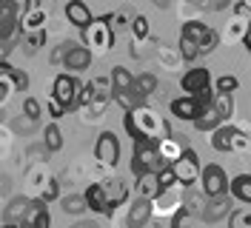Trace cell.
<instances>
[{
    "mask_svg": "<svg viewBox=\"0 0 251 228\" xmlns=\"http://www.w3.org/2000/svg\"><path fill=\"white\" fill-rule=\"evenodd\" d=\"M208 86H211V72H208V69H200V66H197V69H188L186 75L180 77V89L186 91V94H191V97H194L197 91L208 89Z\"/></svg>",
    "mask_w": 251,
    "mask_h": 228,
    "instance_id": "obj_16",
    "label": "cell"
},
{
    "mask_svg": "<svg viewBox=\"0 0 251 228\" xmlns=\"http://www.w3.org/2000/svg\"><path fill=\"white\" fill-rule=\"evenodd\" d=\"M20 15L12 0H0V40H20Z\"/></svg>",
    "mask_w": 251,
    "mask_h": 228,
    "instance_id": "obj_11",
    "label": "cell"
},
{
    "mask_svg": "<svg viewBox=\"0 0 251 228\" xmlns=\"http://www.w3.org/2000/svg\"><path fill=\"white\" fill-rule=\"evenodd\" d=\"M163 168H169V163L160 157L157 143L134 140V149H131V174L140 177V174H146V171H163Z\"/></svg>",
    "mask_w": 251,
    "mask_h": 228,
    "instance_id": "obj_4",
    "label": "cell"
},
{
    "mask_svg": "<svg viewBox=\"0 0 251 228\" xmlns=\"http://www.w3.org/2000/svg\"><path fill=\"white\" fill-rule=\"evenodd\" d=\"M100 185H103V194L109 203V217H114V211L128 200V185L120 177H106V180H100Z\"/></svg>",
    "mask_w": 251,
    "mask_h": 228,
    "instance_id": "obj_12",
    "label": "cell"
},
{
    "mask_svg": "<svg viewBox=\"0 0 251 228\" xmlns=\"http://www.w3.org/2000/svg\"><path fill=\"white\" fill-rule=\"evenodd\" d=\"M249 29H251L249 20H243V17L231 15V20L226 23V31H223V37H226V40H231V43H234V40H240V43H243V37H246V31H249Z\"/></svg>",
    "mask_w": 251,
    "mask_h": 228,
    "instance_id": "obj_30",
    "label": "cell"
},
{
    "mask_svg": "<svg viewBox=\"0 0 251 228\" xmlns=\"http://www.w3.org/2000/svg\"><path fill=\"white\" fill-rule=\"evenodd\" d=\"M128 31H131V40H149V37H151V23H149V17L146 15H134L131 17Z\"/></svg>",
    "mask_w": 251,
    "mask_h": 228,
    "instance_id": "obj_35",
    "label": "cell"
},
{
    "mask_svg": "<svg viewBox=\"0 0 251 228\" xmlns=\"http://www.w3.org/2000/svg\"><path fill=\"white\" fill-rule=\"evenodd\" d=\"M109 17V26H111V31H114V34H120V31L123 29H128V26H131V17H128V12H126V9H120V12H111V15H106Z\"/></svg>",
    "mask_w": 251,
    "mask_h": 228,
    "instance_id": "obj_39",
    "label": "cell"
},
{
    "mask_svg": "<svg viewBox=\"0 0 251 228\" xmlns=\"http://www.w3.org/2000/svg\"><path fill=\"white\" fill-rule=\"evenodd\" d=\"M123 128L131 140H149V143H160L166 137H172V126L169 120L151 106H137L123 117Z\"/></svg>",
    "mask_w": 251,
    "mask_h": 228,
    "instance_id": "obj_1",
    "label": "cell"
},
{
    "mask_svg": "<svg viewBox=\"0 0 251 228\" xmlns=\"http://www.w3.org/2000/svg\"><path fill=\"white\" fill-rule=\"evenodd\" d=\"M154 220V211H151V200H140L134 197V203L128 205V214H126V228H146Z\"/></svg>",
    "mask_w": 251,
    "mask_h": 228,
    "instance_id": "obj_13",
    "label": "cell"
},
{
    "mask_svg": "<svg viewBox=\"0 0 251 228\" xmlns=\"http://www.w3.org/2000/svg\"><path fill=\"white\" fill-rule=\"evenodd\" d=\"M17 40H0V63L9 60V54H12V49H15Z\"/></svg>",
    "mask_w": 251,
    "mask_h": 228,
    "instance_id": "obj_54",
    "label": "cell"
},
{
    "mask_svg": "<svg viewBox=\"0 0 251 228\" xmlns=\"http://www.w3.org/2000/svg\"><path fill=\"white\" fill-rule=\"evenodd\" d=\"M205 205H208V197L203 194V188H200V191H191V188H186V194H183V208H186L191 217H200V220H203Z\"/></svg>",
    "mask_w": 251,
    "mask_h": 228,
    "instance_id": "obj_25",
    "label": "cell"
},
{
    "mask_svg": "<svg viewBox=\"0 0 251 228\" xmlns=\"http://www.w3.org/2000/svg\"><path fill=\"white\" fill-rule=\"evenodd\" d=\"M160 194H163V188H160L157 171H146V174H140V177H134V197L151 200V203H154Z\"/></svg>",
    "mask_w": 251,
    "mask_h": 228,
    "instance_id": "obj_17",
    "label": "cell"
},
{
    "mask_svg": "<svg viewBox=\"0 0 251 228\" xmlns=\"http://www.w3.org/2000/svg\"><path fill=\"white\" fill-rule=\"evenodd\" d=\"M66 20H69L75 29L83 31L94 20V15H92V9H89L83 0H69V3H66Z\"/></svg>",
    "mask_w": 251,
    "mask_h": 228,
    "instance_id": "obj_19",
    "label": "cell"
},
{
    "mask_svg": "<svg viewBox=\"0 0 251 228\" xmlns=\"http://www.w3.org/2000/svg\"><path fill=\"white\" fill-rule=\"evenodd\" d=\"M46 40H49V31L46 29H40V31H31V34H20V49H23V54L26 57H31V54H37L43 46H46Z\"/></svg>",
    "mask_w": 251,
    "mask_h": 228,
    "instance_id": "obj_26",
    "label": "cell"
},
{
    "mask_svg": "<svg viewBox=\"0 0 251 228\" xmlns=\"http://www.w3.org/2000/svg\"><path fill=\"white\" fill-rule=\"evenodd\" d=\"M226 220L228 228H251V208H234Z\"/></svg>",
    "mask_w": 251,
    "mask_h": 228,
    "instance_id": "obj_38",
    "label": "cell"
},
{
    "mask_svg": "<svg viewBox=\"0 0 251 228\" xmlns=\"http://www.w3.org/2000/svg\"><path fill=\"white\" fill-rule=\"evenodd\" d=\"M169 108H172L174 117H177V120H183V123H194L197 117H200V111H203V106L197 103V97H191V94L174 97L172 103H169Z\"/></svg>",
    "mask_w": 251,
    "mask_h": 228,
    "instance_id": "obj_14",
    "label": "cell"
},
{
    "mask_svg": "<svg viewBox=\"0 0 251 228\" xmlns=\"http://www.w3.org/2000/svg\"><path fill=\"white\" fill-rule=\"evenodd\" d=\"M80 89H83V83L77 80V75L60 72V75L54 77V83H51V97H57L66 108H77Z\"/></svg>",
    "mask_w": 251,
    "mask_h": 228,
    "instance_id": "obj_6",
    "label": "cell"
},
{
    "mask_svg": "<svg viewBox=\"0 0 251 228\" xmlns=\"http://www.w3.org/2000/svg\"><path fill=\"white\" fill-rule=\"evenodd\" d=\"M80 34H83V46L92 51L94 57H106L111 49H114V40H117V34L111 31L109 17H106V15L94 17V20L80 31Z\"/></svg>",
    "mask_w": 251,
    "mask_h": 228,
    "instance_id": "obj_2",
    "label": "cell"
},
{
    "mask_svg": "<svg viewBox=\"0 0 251 228\" xmlns=\"http://www.w3.org/2000/svg\"><path fill=\"white\" fill-rule=\"evenodd\" d=\"M157 60L163 63V66H166L169 72H174V69L180 66V60H183V57H180V51L174 54V51H169L166 46H157Z\"/></svg>",
    "mask_w": 251,
    "mask_h": 228,
    "instance_id": "obj_40",
    "label": "cell"
},
{
    "mask_svg": "<svg viewBox=\"0 0 251 228\" xmlns=\"http://www.w3.org/2000/svg\"><path fill=\"white\" fill-rule=\"evenodd\" d=\"M220 123H226V120L220 117V111H217L214 106H208V108H203V111H200V117L191 123V126H194L197 131H205V134H211V131H214V128L220 126Z\"/></svg>",
    "mask_w": 251,
    "mask_h": 228,
    "instance_id": "obj_27",
    "label": "cell"
},
{
    "mask_svg": "<svg viewBox=\"0 0 251 228\" xmlns=\"http://www.w3.org/2000/svg\"><path fill=\"white\" fill-rule=\"evenodd\" d=\"M249 3H251V0H249Z\"/></svg>",
    "mask_w": 251,
    "mask_h": 228,
    "instance_id": "obj_62",
    "label": "cell"
},
{
    "mask_svg": "<svg viewBox=\"0 0 251 228\" xmlns=\"http://www.w3.org/2000/svg\"><path fill=\"white\" fill-rule=\"evenodd\" d=\"M231 194H220V197H208V205H205L203 211V220L205 223H220L223 217H228V214L234 211L231 208Z\"/></svg>",
    "mask_w": 251,
    "mask_h": 228,
    "instance_id": "obj_18",
    "label": "cell"
},
{
    "mask_svg": "<svg viewBox=\"0 0 251 228\" xmlns=\"http://www.w3.org/2000/svg\"><path fill=\"white\" fill-rule=\"evenodd\" d=\"M34 126H37V120H31V117H26V114H20V117H17V120L12 123L15 134H17V131H20V134H23V131L29 134V131H34Z\"/></svg>",
    "mask_w": 251,
    "mask_h": 228,
    "instance_id": "obj_52",
    "label": "cell"
},
{
    "mask_svg": "<svg viewBox=\"0 0 251 228\" xmlns=\"http://www.w3.org/2000/svg\"><path fill=\"white\" fill-rule=\"evenodd\" d=\"M94 54L86 49V46H77L75 43V49L66 54V60H63V69L69 72V75H83V72H89V66H92Z\"/></svg>",
    "mask_w": 251,
    "mask_h": 228,
    "instance_id": "obj_15",
    "label": "cell"
},
{
    "mask_svg": "<svg viewBox=\"0 0 251 228\" xmlns=\"http://www.w3.org/2000/svg\"><path fill=\"white\" fill-rule=\"evenodd\" d=\"M183 194H186V188L183 185H174L169 191H163L160 197L151 203V211H154V220H172L174 214L183 208Z\"/></svg>",
    "mask_w": 251,
    "mask_h": 228,
    "instance_id": "obj_9",
    "label": "cell"
},
{
    "mask_svg": "<svg viewBox=\"0 0 251 228\" xmlns=\"http://www.w3.org/2000/svg\"><path fill=\"white\" fill-rule=\"evenodd\" d=\"M217 46H220V31L217 29H208V34L200 40V54H211Z\"/></svg>",
    "mask_w": 251,
    "mask_h": 228,
    "instance_id": "obj_43",
    "label": "cell"
},
{
    "mask_svg": "<svg viewBox=\"0 0 251 228\" xmlns=\"http://www.w3.org/2000/svg\"><path fill=\"white\" fill-rule=\"evenodd\" d=\"M109 80H111V91H128L134 89V75L123 69V66H114L109 72Z\"/></svg>",
    "mask_w": 251,
    "mask_h": 228,
    "instance_id": "obj_29",
    "label": "cell"
},
{
    "mask_svg": "<svg viewBox=\"0 0 251 228\" xmlns=\"http://www.w3.org/2000/svg\"><path fill=\"white\" fill-rule=\"evenodd\" d=\"M188 149V140L186 137H177V134H172V137H166V140H160L157 143V152H160V157L172 166L174 160H180V154Z\"/></svg>",
    "mask_w": 251,
    "mask_h": 228,
    "instance_id": "obj_20",
    "label": "cell"
},
{
    "mask_svg": "<svg viewBox=\"0 0 251 228\" xmlns=\"http://www.w3.org/2000/svg\"><path fill=\"white\" fill-rule=\"evenodd\" d=\"M211 106L217 108L220 117L228 123L231 117H234V108H237L234 106V94H231V91H217L214 89V103H211Z\"/></svg>",
    "mask_w": 251,
    "mask_h": 228,
    "instance_id": "obj_28",
    "label": "cell"
},
{
    "mask_svg": "<svg viewBox=\"0 0 251 228\" xmlns=\"http://www.w3.org/2000/svg\"><path fill=\"white\" fill-rule=\"evenodd\" d=\"M23 114L31 117V120H40V114H43V106H40V100H34V97H26L23 100Z\"/></svg>",
    "mask_w": 251,
    "mask_h": 228,
    "instance_id": "obj_46",
    "label": "cell"
},
{
    "mask_svg": "<svg viewBox=\"0 0 251 228\" xmlns=\"http://www.w3.org/2000/svg\"><path fill=\"white\" fill-rule=\"evenodd\" d=\"M83 194H86V203H89V211L109 217V203H106V194H103V185L100 182H89V188Z\"/></svg>",
    "mask_w": 251,
    "mask_h": 228,
    "instance_id": "obj_22",
    "label": "cell"
},
{
    "mask_svg": "<svg viewBox=\"0 0 251 228\" xmlns=\"http://www.w3.org/2000/svg\"><path fill=\"white\" fill-rule=\"evenodd\" d=\"M12 3H15V6H17V9H20V12L26 9V0H12Z\"/></svg>",
    "mask_w": 251,
    "mask_h": 228,
    "instance_id": "obj_59",
    "label": "cell"
},
{
    "mask_svg": "<svg viewBox=\"0 0 251 228\" xmlns=\"http://www.w3.org/2000/svg\"><path fill=\"white\" fill-rule=\"evenodd\" d=\"M180 49H177V51H180V57H183V60L186 63H191V60H197V57H200V49H197V43H194V40H188V37H180Z\"/></svg>",
    "mask_w": 251,
    "mask_h": 228,
    "instance_id": "obj_41",
    "label": "cell"
},
{
    "mask_svg": "<svg viewBox=\"0 0 251 228\" xmlns=\"http://www.w3.org/2000/svg\"><path fill=\"white\" fill-rule=\"evenodd\" d=\"M57 197H60V182H57V177H49L46 185L37 191V197H34V200H40V203H46V205H49V203H54Z\"/></svg>",
    "mask_w": 251,
    "mask_h": 228,
    "instance_id": "obj_37",
    "label": "cell"
},
{
    "mask_svg": "<svg viewBox=\"0 0 251 228\" xmlns=\"http://www.w3.org/2000/svg\"><path fill=\"white\" fill-rule=\"evenodd\" d=\"M111 100L117 103V106L123 108L126 114L128 111H134L137 106H146V97H143L137 89H128V91H111Z\"/></svg>",
    "mask_w": 251,
    "mask_h": 228,
    "instance_id": "obj_24",
    "label": "cell"
},
{
    "mask_svg": "<svg viewBox=\"0 0 251 228\" xmlns=\"http://www.w3.org/2000/svg\"><path fill=\"white\" fill-rule=\"evenodd\" d=\"M214 89H217V91H231V94H234V91L240 89V80H237L234 75H223L217 80V86H214Z\"/></svg>",
    "mask_w": 251,
    "mask_h": 228,
    "instance_id": "obj_51",
    "label": "cell"
},
{
    "mask_svg": "<svg viewBox=\"0 0 251 228\" xmlns=\"http://www.w3.org/2000/svg\"><path fill=\"white\" fill-rule=\"evenodd\" d=\"M46 111H49V117H51V120L57 123L60 117H66V111H69V108L63 106V103L57 100V97H51V94H49V100H46Z\"/></svg>",
    "mask_w": 251,
    "mask_h": 228,
    "instance_id": "obj_44",
    "label": "cell"
},
{
    "mask_svg": "<svg viewBox=\"0 0 251 228\" xmlns=\"http://www.w3.org/2000/svg\"><path fill=\"white\" fill-rule=\"evenodd\" d=\"M208 143L220 154H234V152H249L251 149V137H246V131L231 126V123H220L208 134Z\"/></svg>",
    "mask_w": 251,
    "mask_h": 228,
    "instance_id": "obj_3",
    "label": "cell"
},
{
    "mask_svg": "<svg viewBox=\"0 0 251 228\" xmlns=\"http://www.w3.org/2000/svg\"><path fill=\"white\" fill-rule=\"evenodd\" d=\"M226 3H228V0H214V9H223Z\"/></svg>",
    "mask_w": 251,
    "mask_h": 228,
    "instance_id": "obj_60",
    "label": "cell"
},
{
    "mask_svg": "<svg viewBox=\"0 0 251 228\" xmlns=\"http://www.w3.org/2000/svg\"><path fill=\"white\" fill-rule=\"evenodd\" d=\"M0 228H20V226H17V223H3Z\"/></svg>",
    "mask_w": 251,
    "mask_h": 228,
    "instance_id": "obj_61",
    "label": "cell"
},
{
    "mask_svg": "<svg viewBox=\"0 0 251 228\" xmlns=\"http://www.w3.org/2000/svg\"><path fill=\"white\" fill-rule=\"evenodd\" d=\"M69 228H100V226H97L94 220H77L75 226H69Z\"/></svg>",
    "mask_w": 251,
    "mask_h": 228,
    "instance_id": "obj_55",
    "label": "cell"
},
{
    "mask_svg": "<svg viewBox=\"0 0 251 228\" xmlns=\"http://www.w3.org/2000/svg\"><path fill=\"white\" fill-rule=\"evenodd\" d=\"M172 171H174V177H177V182H180L183 188H191L194 182L200 180L203 163H200L197 152H194V149L188 146L186 152L180 154V160H174V163H172Z\"/></svg>",
    "mask_w": 251,
    "mask_h": 228,
    "instance_id": "obj_5",
    "label": "cell"
},
{
    "mask_svg": "<svg viewBox=\"0 0 251 228\" xmlns=\"http://www.w3.org/2000/svg\"><path fill=\"white\" fill-rule=\"evenodd\" d=\"M134 89L140 91L143 97H151L157 91V75H151V72H143V75L134 77Z\"/></svg>",
    "mask_w": 251,
    "mask_h": 228,
    "instance_id": "obj_36",
    "label": "cell"
},
{
    "mask_svg": "<svg viewBox=\"0 0 251 228\" xmlns=\"http://www.w3.org/2000/svg\"><path fill=\"white\" fill-rule=\"evenodd\" d=\"M208 23H203V20H186L183 23V29H180V37H188V40H194L197 43V49H200V40H203L205 34H208Z\"/></svg>",
    "mask_w": 251,
    "mask_h": 228,
    "instance_id": "obj_31",
    "label": "cell"
},
{
    "mask_svg": "<svg viewBox=\"0 0 251 228\" xmlns=\"http://www.w3.org/2000/svg\"><path fill=\"white\" fill-rule=\"evenodd\" d=\"M94 157L103 168H114L120 163V140L114 131H100L94 140Z\"/></svg>",
    "mask_w": 251,
    "mask_h": 228,
    "instance_id": "obj_8",
    "label": "cell"
},
{
    "mask_svg": "<svg viewBox=\"0 0 251 228\" xmlns=\"http://www.w3.org/2000/svg\"><path fill=\"white\" fill-rule=\"evenodd\" d=\"M49 157V149L40 143V146H34V149H29L26 152V166H34V163H43Z\"/></svg>",
    "mask_w": 251,
    "mask_h": 228,
    "instance_id": "obj_47",
    "label": "cell"
},
{
    "mask_svg": "<svg viewBox=\"0 0 251 228\" xmlns=\"http://www.w3.org/2000/svg\"><path fill=\"white\" fill-rule=\"evenodd\" d=\"M151 3H154L157 9H169L172 6V0H151Z\"/></svg>",
    "mask_w": 251,
    "mask_h": 228,
    "instance_id": "obj_57",
    "label": "cell"
},
{
    "mask_svg": "<svg viewBox=\"0 0 251 228\" xmlns=\"http://www.w3.org/2000/svg\"><path fill=\"white\" fill-rule=\"evenodd\" d=\"M46 0H26V9L20 15V34H31V31L46 29Z\"/></svg>",
    "mask_w": 251,
    "mask_h": 228,
    "instance_id": "obj_10",
    "label": "cell"
},
{
    "mask_svg": "<svg viewBox=\"0 0 251 228\" xmlns=\"http://www.w3.org/2000/svg\"><path fill=\"white\" fill-rule=\"evenodd\" d=\"M231 15L243 17V20H249V23H251V3H249V0H237V3H234V12H231Z\"/></svg>",
    "mask_w": 251,
    "mask_h": 228,
    "instance_id": "obj_53",
    "label": "cell"
},
{
    "mask_svg": "<svg viewBox=\"0 0 251 228\" xmlns=\"http://www.w3.org/2000/svg\"><path fill=\"white\" fill-rule=\"evenodd\" d=\"M60 208H63V214L80 217V214L89 208V203H86V194H66V197H60Z\"/></svg>",
    "mask_w": 251,
    "mask_h": 228,
    "instance_id": "obj_33",
    "label": "cell"
},
{
    "mask_svg": "<svg viewBox=\"0 0 251 228\" xmlns=\"http://www.w3.org/2000/svg\"><path fill=\"white\" fill-rule=\"evenodd\" d=\"M43 146L49 149V154H54V152L63 149V131H60V126H57L54 120L43 128Z\"/></svg>",
    "mask_w": 251,
    "mask_h": 228,
    "instance_id": "obj_34",
    "label": "cell"
},
{
    "mask_svg": "<svg viewBox=\"0 0 251 228\" xmlns=\"http://www.w3.org/2000/svg\"><path fill=\"white\" fill-rule=\"evenodd\" d=\"M31 208V200L29 197H15L9 205H6V211H3V223H23V217L29 214Z\"/></svg>",
    "mask_w": 251,
    "mask_h": 228,
    "instance_id": "obj_23",
    "label": "cell"
},
{
    "mask_svg": "<svg viewBox=\"0 0 251 228\" xmlns=\"http://www.w3.org/2000/svg\"><path fill=\"white\" fill-rule=\"evenodd\" d=\"M191 6H197V9H205V6H211V0H191Z\"/></svg>",
    "mask_w": 251,
    "mask_h": 228,
    "instance_id": "obj_58",
    "label": "cell"
},
{
    "mask_svg": "<svg viewBox=\"0 0 251 228\" xmlns=\"http://www.w3.org/2000/svg\"><path fill=\"white\" fill-rule=\"evenodd\" d=\"M15 80L9 75H3L0 77V108H6L9 106V100H12V94H15Z\"/></svg>",
    "mask_w": 251,
    "mask_h": 228,
    "instance_id": "obj_42",
    "label": "cell"
},
{
    "mask_svg": "<svg viewBox=\"0 0 251 228\" xmlns=\"http://www.w3.org/2000/svg\"><path fill=\"white\" fill-rule=\"evenodd\" d=\"M228 194L243 203V205H251V174H237L228 180Z\"/></svg>",
    "mask_w": 251,
    "mask_h": 228,
    "instance_id": "obj_21",
    "label": "cell"
},
{
    "mask_svg": "<svg viewBox=\"0 0 251 228\" xmlns=\"http://www.w3.org/2000/svg\"><path fill=\"white\" fill-rule=\"evenodd\" d=\"M157 177H160V188H163V191H169V188H174V185H180V182H177V177H174L172 166L163 168V171H157Z\"/></svg>",
    "mask_w": 251,
    "mask_h": 228,
    "instance_id": "obj_50",
    "label": "cell"
},
{
    "mask_svg": "<svg viewBox=\"0 0 251 228\" xmlns=\"http://www.w3.org/2000/svg\"><path fill=\"white\" fill-rule=\"evenodd\" d=\"M111 97H94L89 106H83L80 111H83V123H97L103 120V114H106V106H109Z\"/></svg>",
    "mask_w": 251,
    "mask_h": 228,
    "instance_id": "obj_32",
    "label": "cell"
},
{
    "mask_svg": "<svg viewBox=\"0 0 251 228\" xmlns=\"http://www.w3.org/2000/svg\"><path fill=\"white\" fill-rule=\"evenodd\" d=\"M191 220H194V217H191L186 208H180V211L169 220V228H191Z\"/></svg>",
    "mask_w": 251,
    "mask_h": 228,
    "instance_id": "obj_49",
    "label": "cell"
},
{
    "mask_svg": "<svg viewBox=\"0 0 251 228\" xmlns=\"http://www.w3.org/2000/svg\"><path fill=\"white\" fill-rule=\"evenodd\" d=\"M72 49H75V43H72V40H63V43H57V46H54V51H51V63H54V66H63L66 54H69Z\"/></svg>",
    "mask_w": 251,
    "mask_h": 228,
    "instance_id": "obj_45",
    "label": "cell"
},
{
    "mask_svg": "<svg viewBox=\"0 0 251 228\" xmlns=\"http://www.w3.org/2000/svg\"><path fill=\"white\" fill-rule=\"evenodd\" d=\"M243 46H246V51L251 54V29L246 31V37H243Z\"/></svg>",
    "mask_w": 251,
    "mask_h": 228,
    "instance_id": "obj_56",
    "label": "cell"
},
{
    "mask_svg": "<svg viewBox=\"0 0 251 228\" xmlns=\"http://www.w3.org/2000/svg\"><path fill=\"white\" fill-rule=\"evenodd\" d=\"M200 188H203L205 197H220V194H228V174L223 171V166L217 163H208L200 171Z\"/></svg>",
    "mask_w": 251,
    "mask_h": 228,
    "instance_id": "obj_7",
    "label": "cell"
},
{
    "mask_svg": "<svg viewBox=\"0 0 251 228\" xmlns=\"http://www.w3.org/2000/svg\"><path fill=\"white\" fill-rule=\"evenodd\" d=\"M12 80H15V89L17 91H29V86H31V77L23 72V69H12Z\"/></svg>",
    "mask_w": 251,
    "mask_h": 228,
    "instance_id": "obj_48",
    "label": "cell"
}]
</instances>
